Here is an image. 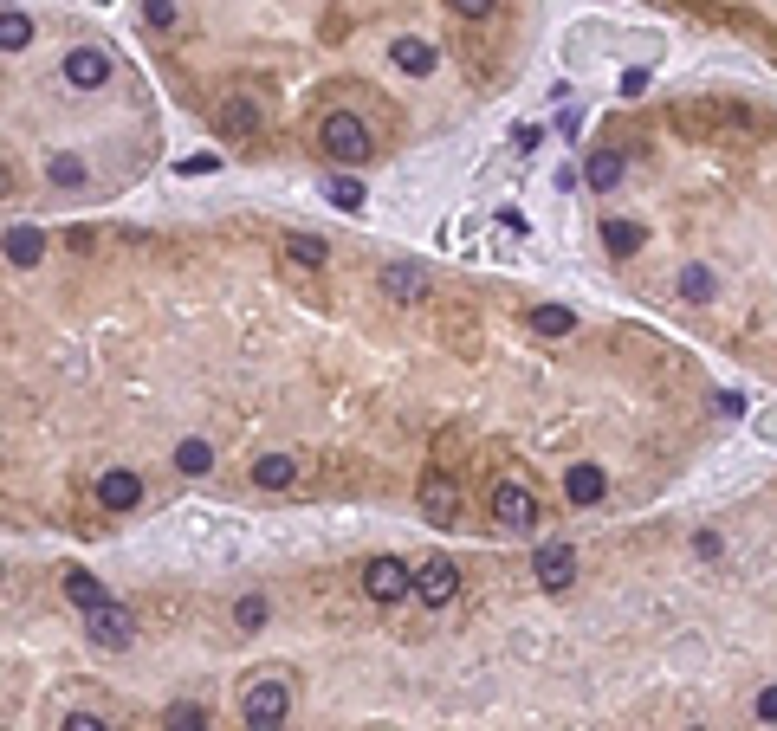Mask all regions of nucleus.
I'll return each mask as SVG.
<instances>
[{
	"label": "nucleus",
	"instance_id": "f257e3e1",
	"mask_svg": "<svg viewBox=\"0 0 777 731\" xmlns=\"http://www.w3.org/2000/svg\"><path fill=\"white\" fill-rule=\"evenodd\" d=\"M318 143H324V156L350 162V169L376 162V136H370V123H363L357 110H324V123H318Z\"/></svg>",
	"mask_w": 777,
	"mask_h": 731
},
{
	"label": "nucleus",
	"instance_id": "f03ea898",
	"mask_svg": "<svg viewBox=\"0 0 777 731\" xmlns=\"http://www.w3.org/2000/svg\"><path fill=\"white\" fill-rule=\"evenodd\" d=\"M285 712H292V686H285L279 673H266V680H253L247 693H240V719H247V731H279Z\"/></svg>",
	"mask_w": 777,
	"mask_h": 731
},
{
	"label": "nucleus",
	"instance_id": "7ed1b4c3",
	"mask_svg": "<svg viewBox=\"0 0 777 731\" xmlns=\"http://www.w3.org/2000/svg\"><path fill=\"white\" fill-rule=\"evenodd\" d=\"M383 292H389V305H402V311H428L434 305V279H428V266H415V259L383 266Z\"/></svg>",
	"mask_w": 777,
	"mask_h": 731
},
{
	"label": "nucleus",
	"instance_id": "20e7f679",
	"mask_svg": "<svg viewBox=\"0 0 777 731\" xmlns=\"http://www.w3.org/2000/svg\"><path fill=\"white\" fill-rule=\"evenodd\" d=\"M85 634H91V647H104V654H124V647L136 641V615L124 609V602H98V609H85Z\"/></svg>",
	"mask_w": 777,
	"mask_h": 731
},
{
	"label": "nucleus",
	"instance_id": "39448f33",
	"mask_svg": "<svg viewBox=\"0 0 777 731\" xmlns=\"http://www.w3.org/2000/svg\"><path fill=\"white\" fill-rule=\"evenodd\" d=\"M363 596L383 602V609H395V602L415 596V570H408V563H395V557H376L370 570H363Z\"/></svg>",
	"mask_w": 777,
	"mask_h": 731
},
{
	"label": "nucleus",
	"instance_id": "423d86ee",
	"mask_svg": "<svg viewBox=\"0 0 777 731\" xmlns=\"http://www.w3.org/2000/svg\"><path fill=\"white\" fill-rule=\"evenodd\" d=\"M415 596L428 602V609H447V602L460 596V563H454V557H428V563H415Z\"/></svg>",
	"mask_w": 777,
	"mask_h": 731
},
{
	"label": "nucleus",
	"instance_id": "0eeeda50",
	"mask_svg": "<svg viewBox=\"0 0 777 731\" xmlns=\"http://www.w3.org/2000/svg\"><path fill=\"white\" fill-rule=\"evenodd\" d=\"M111 72H117V65H111L104 46H72V52H65V85H72V91H104Z\"/></svg>",
	"mask_w": 777,
	"mask_h": 731
},
{
	"label": "nucleus",
	"instance_id": "6e6552de",
	"mask_svg": "<svg viewBox=\"0 0 777 731\" xmlns=\"http://www.w3.org/2000/svg\"><path fill=\"white\" fill-rule=\"evenodd\" d=\"M493 518L512 524V531L538 524V499H531V486H518V479H499V486H493Z\"/></svg>",
	"mask_w": 777,
	"mask_h": 731
},
{
	"label": "nucleus",
	"instance_id": "1a4fd4ad",
	"mask_svg": "<svg viewBox=\"0 0 777 731\" xmlns=\"http://www.w3.org/2000/svg\"><path fill=\"white\" fill-rule=\"evenodd\" d=\"M98 505L104 512H136V505H143V479L130 473V466H111V473H98Z\"/></svg>",
	"mask_w": 777,
	"mask_h": 731
},
{
	"label": "nucleus",
	"instance_id": "9d476101",
	"mask_svg": "<svg viewBox=\"0 0 777 731\" xmlns=\"http://www.w3.org/2000/svg\"><path fill=\"white\" fill-rule=\"evenodd\" d=\"M531 570H538L544 589H570V583H577V550H570V544H544L538 557H531Z\"/></svg>",
	"mask_w": 777,
	"mask_h": 731
},
{
	"label": "nucleus",
	"instance_id": "9b49d317",
	"mask_svg": "<svg viewBox=\"0 0 777 731\" xmlns=\"http://www.w3.org/2000/svg\"><path fill=\"white\" fill-rule=\"evenodd\" d=\"M421 512H428L434 524H454L460 518V486L447 473H428L421 479Z\"/></svg>",
	"mask_w": 777,
	"mask_h": 731
},
{
	"label": "nucleus",
	"instance_id": "f8f14e48",
	"mask_svg": "<svg viewBox=\"0 0 777 731\" xmlns=\"http://www.w3.org/2000/svg\"><path fill=\"white\" fill-rule=\"evenodd\" d=\"M603 492H609V473H603V466L583 460V466H570V473H564V499H570V505H596Z\"/></svg>",
	"mask_w": 777,
	"mask_h": 731
},
{
	"label": "nucleus",
	"instance_id": "ddd939ff",
	"mask_svg": "<svg viewBox=\"0 0 777 731\" xmlns=\"http://www.w3.org/2000/svg\"><path fill=\"white\" fill-rule=\"evenodd\" d=\"M0 253H7L13 266H39V259H46V233L39 227H7L0 233Z\"/></svg>",
	"mask_w": 777,
	"mask_h": 731
},
{
	"label": "nucleus",
	"instance_id": "4468645a",
	"mask_svg": "<svg viewBox=\"0 0 777 731\" xmlns=\"http://www.w3.org/2000/svg\"><path fill=\"white\" fill-rule=\"evenodd\" d=\"M221 130L234 136V143H259V104L253 98H227L221 104Z\"/></svg>",
	"mask_w": 777,
	"mask_h": 731
},
{
	"label": "nucleus",
	"instance_id": "2eb2a0df",
	"mask_svg": "<svg viewBox=\"0 0 777 731\" xmlns=\"http://www.w3.org/2000/svg\"><path fill=\"white\" fill-rule=\"evenodd\" d=\"M253 486H259V492H285V486H298V460H292V453H266V460L253 466Z\"/></svg>",
	"mask_w": 777,
	"mask_h": 731
},
{
	"label": "nucleus",
	"instance_id": "dca6fc26",
	"mask_svg": "<svg viewBox=\"0 0 777 731\" xmlns=\"http://www.w3.org/2000/svg\"><path fill=\"white\" fill-rule=\"evenodd\" d=\"M279 253H285V259H292V266H305V272H318V266H324V259H331V246H324V240H318V233H285V240H279Z\"/></svg>",
	"mask_w": 777,
	"mask_h": 731
},
{
	"label": "nucleus",
	"instance_id": "f3484780",
	"mask_svg": "<svg viewBox=\"0 0 777 731\" xmlns=\"http://www.w3.org/2000/svg\"><path fill=\"white\" fill-rule=\"evenodd\" d=\"M622 169H629V162H622V156H616V149H596V156H590V162H583V182H590V188H596V195H609V188H616V182H622Z\"/></svg>",
	"mask_w": 777,
	"mask_h": 731
},
{
	"label": "nucleus",
	"instance_id": "a211bd4d",
	"mask_svg": "<svg viewBox=\"0 0 777 731\" xmlns=\"http://www.w3.org/2000/svg\"><path fill=\"white\" fill-rule=\"evenodd\" d=\"M389 59L402 65L408 78H428V72H434V46H428V39H395V46H389Z\"/></svg>",
	"mask_w": 777,
	"mask_h": 731
},
{
	"label": "nucleus",
	"instance_id": "6ab92c4d",
	"mask_svg": "<svg viewBox=\"0 0 777 731\" xmlns=\"http://www.w3.org/2000/svg\"><path fill=\"white\" fill-rule=\"evenodd\" d=\"M65 602L85 615V609H98V602H111V596H104V583L91 570H65Z\"/></svg>",
	"mask_w": 777,
	"mask_h": 731
},
{
	"label": "nucleus",
	"instance_id": "aec40b11",
	"mask_svg": "<svg viewBox=\"0 0 777 731\" xmlns=\"http://www.w3.org/2000/svg\"><path fill=\"white\" fill-rule=\"evenodd\" d=\"M603 246H609L616 259H635V253L648 246V233L635 227V220H603Z\"/></svg>",
	"mask_w": 777,
	"mask_h": 731
},
{
	"label": "nucleus",
	"instance_id": "412c9836",
	"mask_svg": "<svg viewBox=\"0 0 777 731\" xmlns=\"http://www.w3.org/2000/svg\"><path fill=\"white\" fill-rule=\"evenodd\" d=\"M26 46H33V13L0 7V52H26Z\"/></svg>",
	"mask_w": 777,
	"mask_h": 731
},
{
	"label": "nucleus",
	"instance_id": "4be33fe9",
	"mask_svg": "<svg viewBox=\"0 0 777 731\" xmlns=\"http://www.w3.org/2000/svg\"><path fill=\"white\" fill-rule=\"evenodd\" d=\"M175 466H182V473H188V479H201V473H214V447H208V440H195V434H188V440H182V447H175Z\"/></svg>",
	"mask_w": 777,
	"mask_h": 731
},
{
	"label": "nucleus",
	"instance_id": "5701e85b",
	"mask_svg": "<svg viewBox=\"0 0 777 731\" xmlns=\"http://www.w3.org/2000/svg\"><path fill=\"white\" fill-rule=\"evenodd\" d=\"M531 330H538V337H570V330H577V311H564V305H538V311H531Z\"/></svg>",
	"mask_w": 777,
	"mask_h": 731
},
{
	"label": "nucleus",
	"instance_id": "b1692460",
	"mask_svg": "<svg viewBox=\"0 0 777 731\" xmlns=\"http://www.w3.org/2000/svg\"><path fill=\"white\" fill-rule=\"evenodd\" d=\"M719 292L713 266H680V298H693V305H706V298Z\"/></svg>",
	"mask_w": 777,
	"mask_h": 731
},
{
	"label": "nucleus",
	"instance_id": "393cba45",
	"mask_svg": "<svg viewBox=\"0 0 777 731\" xmlns=\"http://www.w3.org/2000/svg\"><path fill=\"white\" fill-rule=\"evenodd\" d=\"M46 182L52 188H85V162H78V156H52L46 162Z\"/></svg>",
	"mask_w": 777,
	"mask_h": 731
},
{
	"label": "nucleus",
	"instance_id": "a878e982",
	"mask_svg": "<svg viewBox=\"0 0 777 731\" xmlns=\"http://www.w3.org/2000/svg\"><path fill=\"white\" fill-rule=\"evenodd\" d=\"M162 731H208V706H169V719H162Z\"/></svg>",
	"mask_w": 777,
	"mask_h": 731
},
{
	"label": "nucleus",
	"instance_id": "bb28decb",
	"mask_svg": "<svg viewBox=\"0 0 777 731\" xmlns=\"http://www.w3.org/2000/svg\"><path fill=\"white\" fill-rule=\"evenodd\" d=\"M266 615H272V602H266V596H240V602H234V628H247V634H253V628H266Z\"/></svg>",
	"mask_w": 777,
	"mask_h": 731
},
{
	"label": "nucleus",
	"instance_id": "cd10ccee",
	"mask_svg": "<svg viewBox=\"0 0 777 731\" xmlns=\"http://www.w3.org/2000/svg\"><path fill=\"white\" fill-rule=\"evenodd\" d=\"M143 13H149L156 33H175V26H182V7H175V0H143Z\"/></svg>",
	"mask_w": 777,
	"mask_h": 731
},
{
	"label": "nucleus",
	"instance_id": "c85d7f7f",
	"mask_svg": "<svg viewBox=\"0 0 777 731\" xmlns=\"http://www.w3.org/2000/svg\"><path fill=\"white\" fill-rule=\"evenodd\" d=\"M331 201L337 208H363V182L357 175H331Z\"/></svg>",
	"mask_w": 777,
	"mask_h": 731
},
{
	"label": "nucleus",
	"instance_id": "c756f323",
	"mask_svg": "<svg viewBox=\"0 0 777 731\" xmlns=\"http://www.w3.org/2000/svg\"><path fill=\"white\" fill-rule=\"evenodd\" d=\"M447 7H454L460 20H486V13H493V0H447Z\"/></svg>",
	"mask_w": 777,
	"mask_h": 731
},
{
	"label": "nucleus",
	"instance_id": "7c9ffc66",
	"mask_svg": "<svg viewBox=\"0 0 777 731\" xmlns=\"http://www.w3.org/2000/svg\"><path fill=\"white\" fill-rule=\"evenodd\" d=\"M59 731H111V725H104V719H98V712H72V719H65Z\"/></svg>",
	"mask_w": 777,
	"mask_h": 731
},
{
	"label": "nucleus",
	"instance_id": "2f4dec72",
	"mask_svg": "<svg viewBox=\"0 0 777 731\" xmlns=\"http://www.w3.org/2000/svg\"><path fill=\"white\" fill-rule=\"evenodd\" d=\"M642 91H648V72H642V65H635V72H622V98H642Z\"/></svg>",
	"mask_w": 777,
	"mask_h": 731
},
{
	"label": "nucleus",
	"instance_id": "473e14b6",
	"mask_svg": "<svg viewBox=\"0 0 777 731\" xmlns=\"http://www.w3.org/2000/svg\"><path fill=\"white\" fill-rule=\"evenodd\" d=\"M214 169H221V156H188L182 162V175H214Z\"/></svg>",
	"mask_w": 777,
	"mask_h": 731
},
{
	"label": "nucleus",
	"instance_id": "72a5a7b5",
	"mask_svg": "<svg viewBox=\"0 0 777 731\" xmlns=\"http://www.w3.org/2000/svg\"><path fill=\"white\" fill-rule=\"evenodd\" d=\"M758 719L777 725V686H765V693H758Z\"/></svg>",
	"mask_w": 777,
	"mask_h": 731
},
{
	"label": "nucleus",
	"instance_id": "f704fd0d",
	"mask_svg": "<svg viewBox=\"0 0 777 731\" xmlns=\"http://www.w3.org/2000/svg\"><path fill=\"white\" fill-rule=\"evenodd\" d=\"M13 195V169H7V162H0V201H7Z\"/></svg>",
	"mask_w": 777,
	"mask_h": 731
},
{
	"label": "nucleus",
	"instance_id": "c9c22d12",
	"mask_svg": "<svg viewBox=\"0 0 777 731\" xmlns=\"http://www.w3.org/2000/svg\"><path fill=\"white\" fill-rule=\"evenodd\" d=\"M0 576H7V563H0Z\"/></svg>",
	"mask_w": 777,
	"mask_h": 731
}]
</instances>
